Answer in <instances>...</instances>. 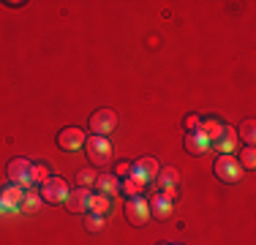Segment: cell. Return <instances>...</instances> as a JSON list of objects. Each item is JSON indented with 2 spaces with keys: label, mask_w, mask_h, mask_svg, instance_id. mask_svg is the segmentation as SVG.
<instances>
[{
  "label": "cell",
  "mask_w": 256,
  "mask_h": 245,
  "mask_svg": "<svg viewBox=\"0 0 256 245\" xmlns=\"http://www.w3.org/2000/svg\"><path fill=\"white\" fill-rule=\"evenodd\" d=\"M216 177L218 180H224V182H240V177H242V166L237 164V158H232V156H218L216 158Z\"/></svg>",
  "instance_id": "obj_2"
},
{
  "label": "cell",
  "mask_w": 256,
  "mask_h": 245,
  "mask_svg": "<svg viewBox=\"0 0 256 245\" xmlns=\"http://www.w3.org/2000/svg\"><path fill=\"white\" fill-rule=\"evenodd\" d=\"M114 126H118V114H114L112 109H98V112L90 118V131H93L96 136H109V134L114 131Z\"/></svg>",
  "instance_id": "obj_7"
},
{
  "label": "cell",
  "mask_w": 256,
  "mask_h": 245,
  "mask_svg": "<svg viewBox=\"0 0 256 245\" xmlns=\"http://www.w3.org/2000/svg\"><path fill=\"white\" fill-rule=\"evenodd\" d=\"M186 150L191 152V156H202V152H207L210 150V142L204 139V134L202 131H188L186 134Z\"/></svg>",
  "instance_id": "obj_14"
},
{
  "label": "cell",
  "mask_w": 256,
  "mask_h": 245,
  "mask_svg": "<svg viewBox=\"0 0 256 245\" xmlns=\"http://www.w3.org/2000/svg\"><path fill=\"white\" fill-rule=\"evenodd\" d=\"M96 186H98V191L104 196H114L120 191V182H118V177H114V174H98V177H96Z\"/></svg>",
  "instance_id": "obj_15"
},
{
  "label": "cell",
  "mask_w": 256,
  "mask_h": 245,
  "mask_svg": "<svg viewBox=\"0 0 256 245\" xmlns=\"http://www.w3.org/2000/svg\"><path fill=\"white\" fill-rule=\"evenodd\" d=\"M22 199H25V188L6 186L3 191H0V216H16Z\"/></svg>",
  "instance_id": "obj_3"
},
{
  "label": "cell",
  "mask_w": 256,
  "mask_h": 245,
  "mask_svg": "<svg viewBox=\"0 0 256 245\" xmlns=\"http://www.w3.org/2000/svg\"><path fill=\"white\" fill-rule=\"evenodd\" d=\"M46 180H50V169L41 166V164L38 166L33 164V182H46Z\"/></svg>",
  "instance_id": "obj_23"
},
{
  "label": "cell",
  "mask_w": 256,
  "mask_h": 245,
  "mask_svg": "<svg viewBox=\"0 0 256 245\" xmlns=\"http://www.w3.org/2000/svg\"><path fill=\"white\" fill-rule=\"evenodd\" d=\"M169 245H172V242H169ZM174 245H178V242H174Z\"/></svg>",
  "instance_id": "obj_27"
},
{
  "label": "cell",
  "mask_w": 256,
  "mask_h": 245,
  "mask_svg": "<svg viewBox=\"0 0 256 245\" xmlns=\"http://www.w3.org/2000/svg\"><path fill=\"white\" fill-rule=\"evenodd\" d=\"M128 172H131V166H128V164H120V166H118V174H120V177L128 174Z\"/></svg>",
  "instance_id": "obj_26"
},
{
  "label": "cell",
  "mask_w": 256,
  "mask_h": 245,
  "mask_svg": "<svg viewBox=\"0 0 256 245\" xmlns=\"http://www.w3.org/2000/svg\"><path fill=\"white\" fill-rule=\"evenodd\" d=\"M240 139L248 147H254V142H256V126H254V120H248V122H242V126H240Z\"/></svg>",
  "instance_id": "obj_19"
},
{
  "label": "cell",
  "mask_w": 256,
  "mask_h": 245,
  "mask_svg": "<svg viewBox=\"0 0 256 245\" xmlns=\"http://www.w3.org/2000/svg\"><path fill=\"white\" fill-rule=\"evenodd\" d=\"M212 147H216V152H221V156H229V152L237 147V131L226 126V131H224V139H221L218 144H212Z\"/></svg>",
  "instance_id": "obj_16"
},
{
  "label": "cell",
  "mask_w": 256,
  "mask_h": 245,
  "mask_svg": "<svg viewBox=\"0 0 256 245\" xmlns=\"http://www.w3.org/2000/svg\"><path fill=\"white\" fill-rule=\"evenodd\" d=\"M156 182H158V188H161V191L166 194L169 199H174V196H178V182H180V172L174 169V166H166V169H161V172H158Z\"/></svg>",
  "instance_id": "obj_9"
},
{
  "label": "cell",
  "mask_w": 256,
  "mask_h": 245,
  "mask_svg": "<svg viewBox=\"0 0 256 245\" xmlns=\"http://www.w3.org/2000/svg\"><path fill=\"white\" fill-rule=\"evenodd\" d=\"M88 158L96 164V166L109 164V158H112V144H109V139H104V136H90V139H88Z\"/></svg>",
  "instance_id": "obj_8"
},
{
  "label": "cell",
  "mask_w": 256,
  "mask_h": 245,
  "mask_svg": "<svg viewBox=\"0 0 256 245\" xmlns=\"http://www.w3.org/2000/svg\"><path fill=\"white\" fill-rule=\"evenodd\" d=\"M120 188H123V191L128 194V199H131V196H142V182H139V180H134V177L131 174H128L126 177V180H123V186H120Z\"/></svg>",
  "instance_id": "obj_20"
},
{
  "label": "cell",
  "mask_w": 256,
  "mask_h": 245,
  "mask_svg": "<svg viewBox=\"0 0 256 245\" xmlns=\"http://www.w3.org/2000/svg\"><path fill=\"white\" fill-rule=\"evenodd\" d=\"M90 212H93V216H106V212H112V196H104V194L93 196V199H90Z\"/></svg>",
  "instance_id": "obj_17"
},
{
  "label": "cell",
  "mask_w": 256,
  "mask_h": 245,
  "mask_svg": "<svg viewBox=\"0 0 256 245\" xmlns=\"http://www.w3.org/2000/svg\"><path fill=\"white\" fill-rule=\"evenodd\" d=\"M240 158H242V161H237V164H240L242 169H254L256 166V150H254V147H246V150L240 152Z\"/></svg>",
  "instance_id": "obj_21"
},
{
  "label": "cell",
  "mask_w": 256,
  "mask_h": 245,
  "mask_svg": "<svg viewBox=\"0 0 256 245\" xmlns=\"http://www.w3.org/2000/svg\"><path fill=\"white\" fill-rule=\"evenodd\" d=\"M8 180H11V186H20L25 191H30L33 188V164L28 158H14L8 164Z\"/></svg>",
  "instance_id": "obj_1"
},
{
  "label": "cell",
  "mask_w": 256,
  "mask_h": 245,
  "mask_svg": "<svg viewBox=\"0 0 256 245\" xmlns=\"http://www.w3.org/2000/svg\"><path fill=\"white\" fill-rule=\"evenodd\" d=\"M68 186H66V180H60V177H50V180L44 182V188H41V196H44V202H50V204H66V199H68Z\"/></svg>",
  "instance_id": "obj_6"
},
{
  "label": "cell",
  "mask_w": 256,
  "mask_h": 245,
  "mask_svg": "<svg viewBox=\"0 0 256 245\" xmlns=\"http://www.w3.org/2000/svg\"><path fill=\"white\" fill-rule=\"evenodd\" d=\"M148 207H150V216L164 220L172 216V207H174V199H169L166 194H156L153 199H148Z\"/></svg>",
  "instance_id": "obj_11"
},
{
  "label": "cell",
  "mask_w": 256,
  "mask_h": 245,
  "mask_svg": "<svg viewBox=\"0 0 256 245\" xmlns=\"http://www.w3.org/2000/svg\"><path fill=\"white\" fill-rule=\"evenodd\" d=\"M199 126H202V120L196 114H188L186 118V131H199Z\"/></svg>",
  "instance_id": "obj_25"
},
{
  "label": "cell",
  "mask_w": 256,
  "mask_h": 245,
  "mask_svg": "<svg viewBox=\"0 0 256 245\" xmlns=\"http://www.w3.org/2000/svg\"><path fill=\"white\" fill-rule=\"evenodd\" d=\"M199 131L204 134V139H207L210 144H218V142L224 139V131H226V126H224V122H218L216 118H210V120H202Z\"/></svg>",
  "instance_id": "obj_13"
},
{
  "label": "cell",
  "mask_w": 256,
  "mask_h": 245,
  "mask_svg": "<svg viewBox=\"0 0 256 245\" xmlns=\"http://www.w3.org/2000/svg\"><path fill=\"white\" fill-rule=\"evenodd\" d=\"M90 199H93V194H90L88 188H79V191H71L68 194L66 207H68L71 212H88L90 210Z\"/></svg>",
  "instance_id": "obj_12"
},
{
  "label": "cell",
  "mask_w": 256,
  "mask_h": 245,
  "mask_svg": "<svg viewBox=\"0 0 256 245\" xmlns=\"http://www.w3.org/2000/svg\"><path fill=\"white\" fill-rule=\"evenodd\" d=\"M58 147L66 152H74L79 147H84V134L79 131V128H63V131L58 134Z\"/></svg>",
  "instance_id": "obj_10"
},
{
  "label": "cell",
  "mask_w": 256,
  "mask_h": 245,
  "mask_svg": "<svg viewBox=\"0 0 256 245\" xmlns=\"http://www.w3.org/2000/svg\"><path fill=\"white\" fill-rule=\"evenodd\" d=\"M38 207H41V194H36L33 188L25 191V199H22V204H20V212H36Z\"/></svg>",
  "instance_id": "obj_18"
},
{
  "label": "cell",
  "mask_w": 256,
  "mask_h": 245,
  "mask_svg": "<svg viewBox=\"0 0 256 245\" xmlns=\"http://www.w3.org/2000/svg\"><path fill=\"white\" fill-rule=\"evenodd\" d=\"M126 218L131 226H144L150 220V207H148V199L142 196H131L126 202Z\"/></svg>",
  "instance_id": "obj_5"
},
{
  "label": "cell",
  "mask_w": 256,
  "mask_h": 245,
  "mask_svg": "<svg viewBox=\"0 0 256 245\" xmlns=\"http://www.w3.org/2000/svg\"><path fill=\"white\" fill-rule=\"evenodd\" d=\"M96 177H98L96 172H90V169H82V172L76 174V182H79L82 188H88V186H93V182H96Z\"/></svg>",
  "instance_id": "obj_22"
},
{
  "label": "cell",
  "mask_w": 256,
  "mask_h": 245,
  "mask_svg": "<svg viewBox=\"0 0 256 245\" xmlns=\"http://www.w3.org/2000/svg\"><path fill=\"white\" fill-rule=\"evenodd\" d=\"M158 172H161V166H158L156 158L153 156H144V158H139V161L134 164L128 174H131L134 180H139L142 186H148V182H153L156 177H158Z\"/></svg>",
  "instance_id": "obj_4"
},
{
  "label": "cell",
  "mask_w": 256,
  "mask_h": 245,
  "mask_svg": "<svg viewBox=\"0 0 256 245\" xmlns=\"http://www.w3.org/2000/svg\"><path fill=\"white\" fill-rule=\"evenodd\" d=\"M104 226V218L101 216H93V212H90L88 216V220H84V229H90V232H98Z\"/></svg>",
  "instance_id": "obj_24"
}]
</instances>
